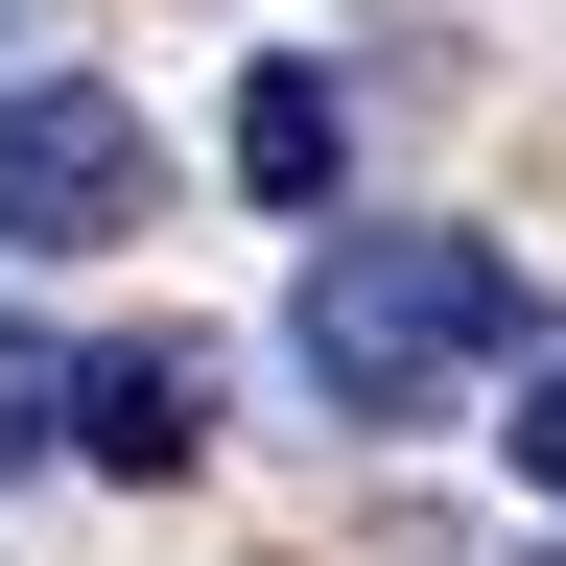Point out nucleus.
I'll return each instance as SVG.
<instances>
[{"label":"nucleus","mask_w":566,"mask_h":566,"mask_svg":"<svg viewBox=\"0 0 566 566\" xmlns=\"http://www.w3.org/2000/svg\"><path fill=\"white\" fill-rule=\"evenodd\" d=\"M24 449H71V354H48L24 307H0V472H24Z\"/></svg>","instance_id":"5"},{"label":"nucleus","mask_w":566,"mask_h":566,"mask_svg":"<svg viewBox=\"0 0 566 566\" xmlns=\"http://www.w3.org/2000/svg\"><path fill=\"white\" fill-rule=\"evenodd\" d=\"M71 449H95L118 495L212 472V354H189V331H166V354H71Z\"/></svg>","instance_id":"3"},{"label":"nucleus","mask_w":566,"mask_h":566,"mask_svg":"<svg viewBox=\"0 0 566 566\" xmlns=\"http://www.w3.org/2000/svg\"><path fill=\"white\" fill-rule=\"evenodd\" d=\"M495 449H520V495H566V378H543L520 424H495Z\"/></svg>","instance_id":"6"},{"label":"nucleus","mask_w":566,"mask_h":566,"mask_svg":"<svg viewBox=\"0 0 566 566\" xmlns=\"http://www.w3.org/2000/svg\"><path fill=\"white\" fill-rule=\"evenodd\" d=\"M0 24H24V0H0Z\"/></svg>","instance_id":"7"},{"label":"nucleus","mask_w":566,"mask_h":566,"mask_svg":"<svg viewBox=\"0 0 566 566\" xmlns=\"http://www.w3.org/2000/svg\"><path fill=\"white\" fill-rule=\"evenodd\" d=\"M142 189H166V142H142L118 71H0V283L118 260V237H142Z\"/></svg>","instance_id":"2"},{"label":"nucleus","mask_w":566,"mask_h":566,"mask_svg":"<svg viewBox=\"0 0 566 566\" xmlns=\"http://www.w3.org/2000/svg\"><path fill=\"white\" fill-rule=\"evenodd\" d=\"M331 166H354L331 48H260V71H237V189H260V212H331Z\"/></svg>","instance_id":"4"},{"label":"nucleus","mask_w":566,"mask_h":566,"mask_svg":"<svg viewBox=\"0 0 566 566\" xmlns=\"http://www.w3.org/2000/svg\"><path fill=\"white\" fill-rule=\"evenodd\" d=\"M283 354H307V401L378 449V424H449L495 354H543V283L495 237H401V212H354V237H307V283H283Z\"/></svg>","instance_id":"1"}]
</instances>
